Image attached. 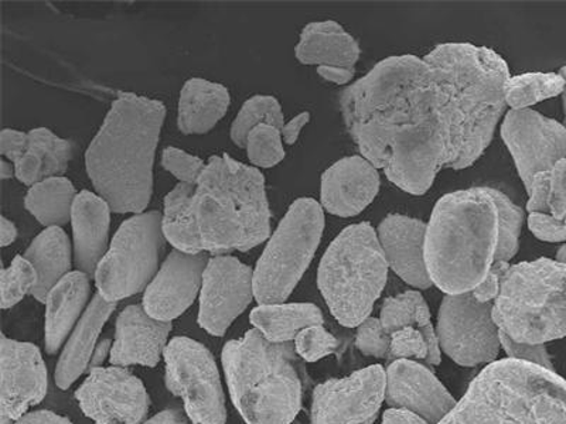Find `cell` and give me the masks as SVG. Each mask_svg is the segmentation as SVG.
Segmentation results:
<instances>
[{
	"label": "cell",
	"instance_id": "60d3db41",
	"mask_svg": "<svg viewBox=\"0 0 566 424\" xmlns=\"http://www.w3.org/2000/svg\"><path fill=\"white\" fill-rule=\"evenodd\" d=\"M412 360L431 363V347L427 337L413 327L392 332L388 361Z\"/></svg>",
	"mask_w": 566,
	"mask_h": 424
},
{
	"label": "cell",
	"instance_id": "b9f144b4",
	"mask_svg": "<svg viewBox=\"0 0 566 424\" xmlns=\"http://www.w3.org/2000/svg\"><path fill=\"white\" fill-rule=\"evenodd\" d=\"M356 347L364 356L388 361L391 335H388L380 318L368 317L366 321L358 326Z\"/></svg>",
	"mask_w": 566,
	"mask_h": 424
},
{
	"label": "cell",
	"instance_id": "2e32d148",
	"mask_svg": "<svg viewBox=\"0 0 566 424\" xmlns=\"http://www.w3.org/2000/svg\"><path fill=\"white\" fill-rule=\"evenodd\" d=\"M502 138L527 191L535 174L551 171L566 158L565 125L537 110L510 109L503 120Z\"/></svg>",
	"mask_w": 566,
	"mask_h": 424
},
{
	"label": "cell",
	"instance_id": "277c9868",
	"mask_svg": "<svg viewBox=\"0 0 566 424\" xmlns=\"http://www.w3.org/2000/svg\"><path fill=\"white\" fill-rule=\"evenodd\" d=\"M499 245V211L489 187L453 191L428 222L424 262L432 285L447 295L472 293L489 274Z\"/></svg>",
	"mask_w": 566,
	"mask_h": 424
},
{
	"label": "cell",
	"instance_id": "c3c4849f",
	"mask_svg": "<svg viewBox=\"0 0 566 424\" xmlns=\"http://www.w3.org/2000/svg\"><path fill=\"white\" fill-rule=\"evenodd\" d=\"M509 267V262H494L486 277H484L476 289L472 292L476 300L480 303H493L497 299L500 289H502L503 276Z\"/></svg>",
	"mask_w": 566,
	"mask_h": 424
},
{
	"label": "cell",
	"instance_id": "44dd1931",
	"mask_svg": "<svg viewBox=\"0 0 566 424\" xmlns=\"http://www.w3.org/2000/svg\"><path fill=\"white\" fill-rule=\"evenodd\" d=\"M380 173L363 156L338 160L322 176L323 210L343 219L361 214L380 193Z\"/></svg>",
	"mask_w": 566,
	"mask_h": 424
},
{
	"label": "cell",
	"instance_id": "e575fe53",
	"mask_svg": "<svg viewBox=\"0 0 566 424\" xmlns=\"http://www.w3.org/2000/svg\"><path fill=\"white\" fill-rule=\"evenodd\" d=\"M565 80L555 73H525L510 75L504 85L505 104L512 110L530 109V106L564 94Z\"/></svg>",
	"mask_w": 566,
	"mask_h": 424
},
{
	"label": "cell",
	"instance_id": "91938a15",
	"mask_svg": "<svg viewBox=\"0 0 566 424\" xmlns=\"http://www.w3.org/2000/svg\"><path fill=\"white\" fill-rule=\"evenodd\" d=\"M557 261L563 262V264H566V244L559 247L557 252Z\"/></svg>",
	"mask_w": 566,
	"mask_h": 424
},
{
	"label": "cell",
	"instance_id": "680465c9",
	"mask_svg": "<svg viewBox=\"0 0 566 424\" xmlns=\"http://www.w3.org/2000/svg\"><path fill=\"white\" fill-rule=\"evenodd\" d=\"M0 176H2L3 180L10 179L13 176L12 166L8 165L4 160L0 163Z\"/></svg>",
	"mask_w": 566,
	"mask_h": 424
},
{
	"label": "cell",
	"instance_id": "1f68e13d",
	"mask_svg": "<svg viewBox=\"0 0 566 424\" xmlns=\"http://www.w3.org/2000/svg\"><path fill=\"white\" fill-rule=\"evenodd\" d=\"M196 186L179 183L165 199L164 230L166 241L186 254H203L199 224L195 212Z\"/></svg>",
	"mask_w": 566,
	"mask_h": 424
},
{
	"label": "cell",
	"instance_id": "7a4b0ae2",
	"mask_svg": "<svg viewBox=\"0 0 566 424\" xmlns=\"http://www.w3.org/2000/svg\"><path fill=\"white\" fill-rule=\"evenodd\" d=\"M431 67L447 125V168L463 170L482 158L507 104V63L492 49L444 43L424 55Z\"/></svg>",
	"mask_w": 566,
	"mask_h": 424
},
{
	"label": "cell",
	"instance_id": "3957f363",
	"mask_svg": "<svg viewBox=\"0 0 566 424\" xmlns=\"http://www.w3.org/2000/svg\"><path fill=\"white\" fill-rule=\"evenodd\" d=\"M166 116L159 100L119 94L85 153L91 183L111 210L142 214L154 193V160Z\"/></svg>",
	"mask_w": 566,
	"mask_h": 424
},
{
	"label": "cell",
	"instance_id": "7c38bea8",
	"mask_svg": "<svg viewBox=\"0 0 566 424\" xmlns=\"http://www.w3.org/2000/svg\"><path fill=\"white\" fill-rule=\"evenodd\" d=\"M166 388L185 403L193 424H226L227 407L219 367L209 348L175 337L164 353Z\"/></svg>",
	"mask_w": 566,
	"mask_h": 424
},
{
	"label": "cell",
	"instance_id": "52a82bcc",
	"mask_svg": "<svg viewBox=\"0 0 566 424\" xmlns=\"http://www.w3.org/2000/svg\"><path fill=\"white\" fill-rule=\"evenodd\" d=\"M296 357L291 342L275 344L255 328L222 348V368L232 403L247 424L295 421L303 392Z\"/></svg>",
	"mask_w": 566,
	"mask_h": 424
},
{
	"label": "cell",
	"instance_id": "d6986e66",
	"mask_svg": "<svg viewBox=\"0 0 566 424\" xmlns=\"http://www.w3.org/2000/svg\"><path fill=\"white\" fill-rule=\"evenodd\" d=\"M209 257L175 250L146 287L142 306L156 320L171 322L193 305L203 286Z\"/></svg>",
	"mask_w": 566,
	"mask_h": 424
},
{
	"label": "cell",
	"instance_id": "7bdbcfd3",
	"mask_svg": "<svg viewBox=\"0 0 566 424\" xmlns=\"http://www.w3.org/2000/svg\"><path fill=\"white\" fill-rule=\"evenodd\" d=\"M161 165L171 174L180 180V183L197 186L206 169L203 160L186 153V151L168 148L161 155Z\"/></svg>",
	"mask_w": 566,
	"mask_h": 424
},
{
	"label": "cell",
	"instance_id": "f546056e",
	"mask_svg": "<svg viewBox=\"0 0 566 424\" xmlns=\"http://www.w3.org/2000/svg\"><path fill=\"white\" fill-rule=\"evenodd\" d=\"M24 257L38 272V286L32 296L45 303L50 290L70 274L71 247L65 232L60 226L42 232L28 247Z\"/></svg>",
	"mask_w": 566,
	"mask_h": 424
},
{
	"label": "cell",
	"instance_id": "8fae6325",
	"mask_svg": "<svg viewBox=\"0 0 566 424\" xmlns=\"http://www.w3.org/2000/svg\"><path fill=\"white\" fill-rule=\"evenodd\" d=\"M160 212H142L125 221L95 272V283L106 301L118 303L146 290L159 272L165 251Z\"/></svg>",
	"mask_w": 566,
	"mask_h": 424
},
{
	"label": "cell",
	"instance_id": "8d00e7d4",
	"mask_svg": "<svg viewBox=\"0 0 566 424\" xmlns=\"http://www.w3.org/2000/svg\"><path fill=\"white\" fill-rule=\"evenodd\" d=\"M489 193L499 211V245L495 251V262H510L518 252L524 210L515 205L503 191L494 189V187H489Z\"/></svg>",
	"mask_w": 566,
	"mask_h": 424
},
{
	"label": "cell",
	"instance_id": "ac0fdd59",
	"mask_svg": "<svg viewBox=\"0 0 566 424\" xmlns=\"http://www.w3.org/2000/svg\"><path fill=\"white\" fill-rule=\"evenodd\" d=\"M48 368L39 347L10 340L0 342V424H14L48 395Z\"/></svg>",
	"mask_w": 566,
	"mask_h": 424
},
{
	"label": "cell",
	"instance_id": "5b68a950",
	"mask_svg": "<svg viewBox=\"0 0 566 424\" xmlns=\"http://www.w3.org/2000/svg\"><path fill=\"white\" fill-rule=\"evenodd\" d=\"M195 212L206 252L252 250L271 234V210L261 171L214 156L196 186Z\"/></svg>",
	"mask_w": 566,
	"mask_h": 424
},
{
	"label": "cell",
	"instance_id": "ab89813d",
	"mask_svg": "<svg viewBox=\"0 0 566 424\" xmlns=\"http://www.w3.org/2000/svg\"><path fill=\"white\" fill-rule=\"evenodd\" d=\"M297 357L307 362L323 360L332 353L340 351L342 342L323 326L305 328L293 341Z\"/></svg>",
	"mask_w": 566,
	"mask_h": 424
},
{
	"label": "cell",
	"instance_id": "836d02e7",
	"mask_svg": "<svg viewBox=\"0 0 566 424\" xmlns=\"http://www.w3.org/2000/svg\"><path fill=\"white\" fill-rule=\"evenodd\" d=\"M75 190L64 177H50L30 187L24 205L40 224L54 229L67 224L75 201Z\"/></svg>",
	"mask_w": 566,
	"mask_h": 424
},
{
	"label": "cell",
	"instance_id": "f6af8a7d",
	"mask_svg": "<svg viewBox=\"0 0 566 424\" xmlns=\"http://www.w3.org/2000/svg\"><path fill=\"white\" fill-rule=\"evenodd\" d=\"M528 229L535 239L544 242L560 244L566 242V229L563 220H557L551 214L534 212L528 216Z\"/></svg>",
	"mask_w": 566,
	"mask_h": 424
},
{
	"label": "cell",
	"instance_id": "9c48e42d",
	"mask_svg": "<svg viewBox=\"0 0 566 424\" xmlns=\"http://www.w3.org/2000/svg\"><path fill=\"white\" fill-rule=\"evenodd\" d=\"M388 262L370 222L343 230L327 247L317 286L336 320L358 327L370 317L388 280Z\"/></svg>",
	"mask_w": 566,
	"mask_h": 424
},
{
	"label": "cell",
	"instance_id": "d4e9b609",
	"mask_svg": "<svg viewBox=\"0 0 566 424\" xmlns=\"http://www.w3.org/2000/svg\"><path fill=\"white\" fill-rule=\"evenodd\" d=\"M91 295L90 276L75 271L63 277L45 299V352L54 356L84 316Z\"/></svg>",
	"mask_w": 566,
	"mask_h": 424
},
{
	"label": "cell",
	"instance_id": "94428289",
	"mask_svg": "<svg viewBox=\"0 0 566 424\" xmlns=\"http://www.w3.org/2000/svg\"><path fill=\"white\" fill-rule=\"evenodd\" d=\"M560 75H563L565 80V91H564V109H565V128H566V65L565 67L560 68Z\"/></svg>",
	"mask_w": 566,
	"mask_h": 424
},
{
	"label": "cell",
	"instance_id": "bcb514c9",
	"mask_svg": "<svg viewBox=\"0 0 566 424\" xmlns=\"http://www.w3.org/2000/svg\"><path fill=\"white\" fill-rule=\"evenodd\" d=\"M551 195L549 214L557 220L566 216V158L559 160L549 171Z\"/></svg>",
	"mask_w": 566,
	"mask_h": 424
},
{
	"label": "cell",
	"instance_id": "4fadbf2b",
	"mask_svg": "<svg viewBox=\"0 0 566 424\" xmlns=\"http://www.w3.org/2000/svg\"><path fill=\"white\" fill-rule=\"evenodd\" d=\"M492 311L493 303H480L473 293L447 295L439 309V348L462 367L495 362L502 340Z\"/></svg>",
	"mask_w": 566,
	"mask_h": 424
},
{
	"label": "cell",
	"instance_id": "d6a6232c",
	"mask_svg": "<svg viewBox=\"0 0 566 424\" xmlns=\"http://www.w3.org/2000/svg\"><path fill=\"white\" fill-rule=\"evenodd\" d=\"M380 320L388 335H392L402 328L413 327L421 331L431 347V363L439 365L442 360L437 331H434L431 311L421 293L408 290L401 295L389 297L384 301Z\"/></svg>",
	"mask_w": 566,
	"mask_h": 424
},
{
	"label": "cell",
	"instance_id": "484cf974",
	"mask_svg": "<svg viewBox=\"0 0 566 424\" xmlns=\"http://www.w3.org/2000/svg\"><path fill=\"white\" fill-rule=\"evenodd\" d=\"M115 309L116 303L106 301L99 293L91 300L84 316L65 342L55 367V385L62 391L71 388L85 371L90 370L91 358L98 344L101 331Z\"/></svg>",
	"mask_w": 566,
	"mask_h": 424
},
{
	"label": "cell",
	"instance_id": "ee69618b",
	"mask_svg": "<svg viewBox=\"0 0 566 424\" xmlns=\"http://www.w3.org/2000/svg\"><path fill=\"white\" fill-rule=\"evenodd\" d=\"M500 340H502V348L510 360L534 363V365L553 370V362H551L547 348L544 346L522 344V342L510 340L503 332H500Z\"/></svg>",
	"mask_w": 566,
	"mask_h": 424
},
{
	"label": "cell",
	"instance_id": "6da1fadb",
	"mask_svg": "<svg viewBox=\"0 0 566 424\" xmlns=\"http://www.w3.org/2000/svg\"><path fill=\"white\" fill-rule=\"evenodd\" d=\"M346 128L363 158L398 189L423 195L448 161V135L432 70L396 55L340 93Z\"/></svg>",
	"mask_w": 566,
	"mask_h": 424
},
{
	"label": "cell",
	"instance_id": "74e56055",
	"mask_svg": "<svg viewBox=\"0 0 566 424\" xmlns=\"http://www.w3.org/2000/svg\"><path fill=\"white\" fill-rule=\"evenodd\" d=\"M245 148L248 159L258 168H274L285 159L281 129L272 125L262 124L252 129L248 135Z\"/></svg>",
	"mask_w": 566,
	"mask_h": 424
},
{
	"label": "cell",
	"instance_id": "f35d334b",
	"mask_svg": "<svg viewBox=\"0 0 566 424\" xmlns=\"http://www.w3.org/2000/svg\"><path fill=\"white\" fill-rule=\"evenodd\" d=\"M2 309H12L23 297L38 286V272L24 256L14 257L8 269H2Z\"/></svg>",
	"mask_w": 566,
	"mask_h": 424
},
{
	"label": "cell",
	"instance_id": "f1b7e54d",
	"mask_svg": "<svg viewBox=\"0 0 566 424\" xmlns=\"http://www.w3.org/2000/svg\"><path fill=\"white\" fill-rule=\"evenodd\" d=\"M73 155V146L69 140L55 136L52 130L40 128L29 132L27 153L17 165L18 179L23 184L34 186L50 177H59L67 170Z\"/></svg>",
	"mask_w": 566,
	"mask_h": 424
},
{
	"label": "cell",
	"instance_id": "11a10c76",
	"mask_svg": "<svg viewBox=\"0 0 566 424\" xmlns=\"http://www.w3.org/2000/svg\"><path fill=\"white\" fill-rule=\"evenodd\" d=\"M113 346V341L108 340V338H106V340L98 342L97 347H95L93 358H91L90 370L91 368L104 367V362L106 360H109L108 357H111Z\"/></svg>",
	"mask_w": 566,
	"mask_h": 424
},
{
	"label": "cell",
	"instance_id": "7402d4cb",
	"mask_svg": "<svg viewBox=\"0 0 566 424\" xmlns=\"http://www.w3.org/2000/svg\"><path fill=\"white\" fill-rule=\"evenodd\" d=\"M171 322L156 320L144 306L126 307L116 320L111 365L155 368L169 344Z\"/></svg>",
	"mask_w": 566,
	"mask_h": 424
},
{
	"label": "cell",
	"instance_id": "7dc6e473",
	"mask_svg": "<svg viewBox=\"0 0 566 424\" xmlns=\"http://www.w3.org/2000/svg\"><path fill=\"white\" fill-rule=\"evenodd\" d=\"M530 200L527 211L530 214L541 212V214H549V195H551V174L549 171H541L534 176L527 191Z\"/></svg>",
	"mask_w": 566,
	"mask_h": 424
},
{
	"label": "cell",
	"instance_id": "603a6c76",
	"mask_svg": "<svg viewBox=\"0 0 566 424\" xmlns=\"http://www.w3.org/2000/svg\"><path fill=\"white\" fill-rule=\"evenodd\" d=\"M427 229V222L391 214L381 221L377 231L388 266L409 286L422 290L432 286L424 262Z\"/></svg>",
	"mask_w": 566,
	"mask_h": 424
},
{
	"label": "cell",
	"instance_id": "db71d44e",
	"mask_svg": "<svg viewBox=\"0 0 566 424\" xmlns=\"http://www.w3.org/2000/svg\"><path fill=\"white\" fill-rule=\"evenodd\" d=\"M317 74L338 85H346L354 78V71L340 67H317Z\"/></svg>",
	"mask_w": 566,
	"mask_h": 424
},
{
	"label": "cell",
	"instance_id": "6f0895ef",
	"mask_svg": "<svg viewBox=\"0 0 566 424\" xmlns=\"http://www.w3.org/2000/svg\"><path fill=\"white\" fill-rule=\"evenodd\" d=\"M17 226H14L12 221H9L2 216V246L12 244V242L17 240Z\"/></svg>",
	"mask_w": 566,
	"mask_h": 424
},
{
	"label": "cell",
	"instance_id": "9a60e30c",
	"mask_svg": "<svg viewBox=\"0 0 566 424\" xmlns=\"http://www.w3.org/2000/svg\"><path fill=\"white\" fill-rule=\"evenodd\" d=\"M387 371L371 365L340 380L316 386L312 399L313 424H361L376 421L386 401Z\"/></svg>",
	"mask_w": 566,
	"mask_h": 424
},
{
	"label": "cell",
	"instance_id": "ffe728a7",
	"mask_svg": "<svg viewBox=\"0 0 566 424\" xmlns=\"http://www.w3.org/2000/svg\"><path fill=\"white\" fill-rule=\"evenodd\" d=\"M386 402L431 424L441 423L458 403L429 368L412 360L394 361L388 367Z\"/></svg>",
	"mask_w": 566,
	"mask_h": 424
},
{
	"label": "cell",
	"instance_id": "e0dca14e",
	"mask_svg": "<svg viewBox=\"0 0 566 424\" xmlns=\"http://www.w3.org/2000/svg\"><path fill=\"white\" fill-rule=\"evenodd\" d=\"M254 297V271L251 267L237 257H211L200 292V327L211 336H224Z\"/></svg>",
	"mask_w": 566,
	"mask_h": 424
},
{
	"label": "cell",
	"instance_id": "f907efd6",
	"mask_svg": "<svg viewBox=\"0 0 566 424\" xmlns=\"http://www.w3.org/2000/svg\"><path fill=\"white\" fill-rule=\"evenodd\" d=\"M14 424H74L67 417L50 411L29 412Z\"/></svg>",
	"mask_w": 566,
	"mask_h": 424
},
{
	"label": "cell",
	"instance_id": "681fc988",
	"mask_svg": "<svg viewBox=\"0 0 566 424\" xmlns=\"http://www.w3.org/2000/svg\"><path fill=\"white\" fill-rule=\"evenodd\" d=\"M28 145L29 134L18 132L13 129H4L0 134V151L14 165L27 153Z\"/></svg>",
	"mask_w": 566,
	"mask_h": 424
},
{
	"label": "cell",
	"instance_id": "8992f818",
	"mask_svg": "<svg viewBox=\"0 0 566 424\" xmlns=\"http://www.w3.org/2000/svg\"><path fill=\"white\" fill-rule=\"evenodd\" d=\"M439 424H566V381L534 363L495 361Z\"/></svg>",
	"mask_w": 566,
	"mask_h": 424
},
{
	"label": "cell",
	"instance_id": "5bb4252c",
	"mask_svg": "<svg viewBox=\"0 0 566 424\" xmlns=\"http://www.w3.org/2000/svg\"><path fill=\"white\" fill-rule=\"evenodd\" d=\"M75 399L95 424H142L150 407L144 382L116 365L91 368Z\"/></svg>",
	"mask_w": 566,
	"mask_h": 424
},
{
	"label": "cell",
	"instance_id": "6125c7cd",
	"mask_svg": "<svg viewBox=\"0 0 566 424\" xmlns=\"http://www.w3.org/2000/svg\"><path fill=\"white\" fill-rule=\"evenodd\" d=\"M374 422H376V421H370V422H366V423H361V424H373Z\"/></svg>",
	"mask_w": 566,
	"mask_h": 424
},
{
	"label": "cell",
	"instance_id": "30bf717a",
	"mask_svg": "<svg viewBox=\"0 0 566 424\" xmlns=\"http://www.w3.org/2000/svg\"><path fill=\"white\" fill-rule=\"evenodd\" d=\"M325 230V212L313 199L291 205L256 262L254 295L260 305L290 299L315 257Z\"/></svg>",
	"mask_w": 566,
	"mask_h": 424
},
{
	"label": "cell",
	"instance_id": "d590c367",
	"mask_svg": "<svg viewBox=\"0 0 566 424\" xmlns=\"http://www.w3.org/2000/svg\"><path fill=\"white\" fill-rule=\"evenodd\" d=\"M262 124L281 129L285 126L281 104L270 95H256L248 99L231 126V139L240 148H245L248 135Z\"/></svg>",
	"mask_w": 566,
	"mask_h": 424
},
{
	"label": "cell",
	"instance_id": "be15d7a7",
	"mask_svg": "<svg viewBox=\"0 0 566 424\" xmlns=\"http://www.w3.org/2000/svg\"><path fill=\"white\" fill-rule=\"evenodd\" d=\"M564 224H565V229H566V216H565V219H564Z\"/></svg>",
	"mask_w": 566,
	"mask_h": 424
},
{
	"label": "cell",
	"instance_id": "f5cc1de1",
	"mask_svg": "<svg viewBox=\"0 0 566 424\" xmlns=\"http://www.w3.org/2000/svg\"><path fill=\"white\" fill-rule=\"evenodd\" d=\"M382 424H431L416 413L403 411V409H389L384 413Z\"/></svg>",
	"mask_w": 566,
	"mask_h": 424
},
{
	"label": "cell",
	"instance_id": "83f0119b",
	"mask_svg": "<svg viewBox=\"0 0 566 424\" xmlns=\"http://www.w3.org/2000/svg\"><path fill=\"white\" fill-rule=\"evenodd\" d=\"M229 106L230 93L224 85L191 78L180 93L177 125L186 135L207 134L220 123Z\"/></svg>",
	"mask_w": 566,
	"mask_h": 424
},
{
	"label": "cell",
	"instance_id": "cb8c5ba5",
	"mask_svg": "<svg viewBox=\"0 0 566 424\" xmlns=\"http://www.w3.org/2000/svg\"><path fill=\"white\" fill-rule=\"evenodd\" d=\"M111 206L103 197L83 191L75 197L71 224L74 234V262L80 272L95 276L108 252Z\"/></svg>",
	"mask_w": 566,
	"mask_h": 424
},
{
	"label": "cell",
	"instance_id": "4316f807",
	"mask_svg": "<svg viewBox=\"0 0 566 424\" xmlns=\"http://www.w3.org/2000/svg\"><path fill=\"white\" fill-rule=\"evenodd\" d=\"M296 59L317 67L356 68L361 50L357 40L333 20L307 24L297 43Z\"/></svg>",
	"mask_w": 566,
	"mask_h": 424
},
{
	"label": "cell",
	"instance_id": "4dcf8cb0",
	"mask_svg": "<svg viewBox=\"0 0 566 424\" xmlns=\"http://www.w3.org/2000/svg\"><path fill=\"white\" fill-rule=\"evenodd\" d=\"M251 322L268 341L275 344L295 341L305 328L323 326L321 309L312 303L260 305L251 312Z\"/></svg>",
	"mask_w": 566,
	"mask_h": 424
},
{
	"label": "cell",
	"instance_id": "ba28073f",
	"mask_svg": "<svg viewBox=\"0 0 566 424\" xmlns=\"http://www.w3.org/2000/svg\"><path fill=\"white\" fill-rule=\"evenodd\" d=\"M492 312L500 332L522 344L566 337V264L539 257L510 265Z\"/></svg>",
	"mask_w": 566,
	"mask_h": 424
},
{
	"label": "cell",
	"instance_id": "9f6ffc18",
	"mask_svg": "<svg viewBox=\"0 0 566 424\" xmlns=\"http://www.w3.org/2000/svg\"><path fill=\"white\" fill-rule=\"evenodd\" d=\"M142 424H186V422L179 411L168 409V411L160 412L158 415L148 418V421H145Z\"/></svg>",
	"mask_w": 566,
	"mask_h": 424
},
{
	"label": "cell",
	"instance_id": "816d5d0a",
	"mask_svg": "<svg viewBox=\"0 0 566 424\" xmlns=\"http://www.w3.org/2000/svg\"><path fill=\"white\" fill-rule=\"evenodd\" d=\"M310 120L311 114L302 113L295 116V118H293L291 123H287L285 126H283L281 132L283 140H285V144H296L297 138H300V135L302 132V129L305 128L307 124H310Z\"/></svg>",
	"mask_w": 566,
	"mask_h": 424
}]
</instances>
